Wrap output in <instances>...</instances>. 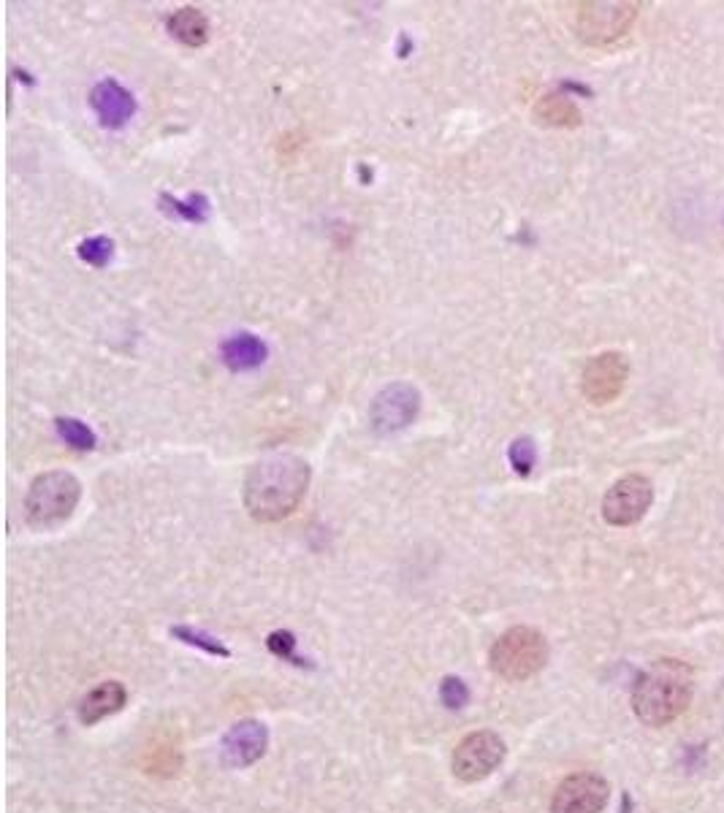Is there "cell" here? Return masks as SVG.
<instances>
[{
	"label": "cell",
	"mask_w": 724,
	"mask_h": 813,
	"mask_svg": "<svg viewBox=\"0 0 724 813\" xmlns=\"http://www.w3.org/2000/svg\"><path fill=\"white\" fill-rule=\"evenodd\" d=\"M82 483L71 472L52 469L38 475L25 496V518L33 529H52L71 518L79 505Z\"/></svg>",
	"instance_id": "obj_3"
},
{
	"label": "cell",
	"mask_w": 724,
	"mask_h": 813,
	"mask_svg": "<svg viewBox=\"0 0 724 813\" xmlns=\"http://www.w3.org/2000/svg\"><path fill=\"white\" fill-rule=\"evenodd\" d=\"M166 28L185 47H204L209 41V19L207 14L196 6H182L166 19Z\"/></svg>",
	"instance_id": "obj_15"
},
{
	"label": "cell",
	"mask_w": 724,
	"mask_h": 813,
	"mask_svg": "<svg viewBox=\"0 0 724 813\" xmlns=\"http://www.w3.org/2000/svg\"><path fill=\"white\" fill-rule=\"evenodd\" d=\"M654 499L651 480L643 475H624L602 499V518L611 526H632L646 515Z\"/></svg>",
	"instance_id": "obj_8"
},
{
	"label": "cell",
	"mask_w": 724,
	"mask_h": 813,
	"mask_svg": "<svg viewBox=\"0 0 724 813\" xmlns=\"http://www.w3.org/2000/svg\"><path fill=\"white\" fill-rule=\"evenodd\" d=\"M421 412V393L410 383H391L369 404V423L377 434L407 429Z\"/></svg>",
	"instance_id": "obj_7"
},
{
	"label": "cell",
	"mask_w": 724,
	"mask_h": 813,
	"mask_svg": "<svg viewBox=\"0 0 724 813\" xmlns=\"http://www.w3.org/2000/svg\"><path fill=\"white\" fill-rule=\"evenodd\" d=\"M611 786L594 773H575L556 786L551 813H600L608 805Z\"/></svg>",
	"instance_id": "obj_10"
},
{
	"label": "cell",
	"mask_w": 724,
	"mask_h": 813,
	"mask_svg": "<svg viewBox=\"0 0 724 813\" xmlns=\"http://www.w3.org/2000/svg\"><path fill=\"white\" fill-rule=\"evenodd\" d=\"M269 746V732L261 721L245 719L236 721L223 738V762L228 767H250L266 754Z\"/></svg>",
	"instance_id": "obj_11"
},
{
	"label": "cell",
	"mask_w": 724,
	"mask_h": 813,
	"mask_svg": "<svg viewBox=\"0 0 724 813\" xmlns=\"http://www.w3.org/2000/svg\"><path fill=\"white\" fill-rule=\"evenodd\" d=\"M269 356V347L250 331H239L220 345V358L231 372H253L264 364Z\"/></svg>",
	"instance_id": "obj_13"
},
{
	"label": "cell",
	"mask_w": 724,
	"mask_h": 813,
	"mask_svg": "<svg viewBox=\"0 0 724 813\" xmlns=\"http://www.w3.org/2000/svg\"><path fill=\"white\" fill-rule=\"evenodd\" d=\"M508 458L510 467L516 469V475L521 477L532 475V469H535L537 464V448L535 442H532V437H518V440H513V445H510L508 450Z\"/></svg>",
	"instance_id": "obj_21"
},
{
	"label": "cell",
	"mask_w": 724,
	"mask_h": 813,
	"mask_svg": "<svg viewBox=\"0 0 724 813\" xmlns=\"http://www.w3.org/2000/svg\"><path fill=\"white\" fill-rule=\"evenodd\" d=\"M269 651H272L274 656L285 659V662L296 664V667H304V664H307L301 656H296V637H293L291 632H272V635H269Z\"/></svg>",
	"instance_id": "obj_23"
},
{
	"label": "cell",
	"mask_w": 724,
	"mask_h": 813,
	"mask_svg": "<svg viewBox=\"0 0 724 813\" xmlns=\"http://www.w3.org/2000/svg\"><path fill=\"white\" fill-rule=\"evenodd\" d=\"M310 464L293 453H274L250 467L242 488L247 513L261 524H277L301 505L310 488Z\"/></svg>",
	"instance_id": "obj_1"
},
{
	"label": "cell",
	"mask_w": 724,
	"mask_h": 813,
	"mask_svg": "<svg viewBox=\"0 0 724 813\" xmlns=\"http://www.w3.org/2000/svg\"><path fill=\"white\" fill-rule=\"evenodd\" d=\"M90 106L98 114L104 128H123L136 114V98L128 87H123L117 79H104L90 90Z\"/></svg>",
	"instance_id": "obj_12"
},
{
	"label": "cell",
	"mask_w": 724,
	"mask_h": 813,
	"mask_svg": "<svg viewBox=\"0 0 724 813\" xmlns=\"http://www.w3.org/2000/svg\"><path fill=\"white\" fill-rule=\"evenodd\" d=\"M535 117L537 122L551 125V128H578L581 125V109L567 95L559 93H548L543 98H537Z\"/></svg>",
	"instance_id": "obj_16"
},
{
	"label": "cell",
	"mask_w": 724,
	"mask_h": 813,
	"mask_svg": "<svg viewBox=\"0 0 724 813\" xmlns=\"http://www.w3.org/2000/svg\"><path fill=\"white\" fill-rule=\"evenodd\" d=\"M160 204H163L166 212L182 217V220H188V223H204L209 215V201L207 196H201V193H193L188 201H179V198H171L163 193V196H160Z\"/></svg>",
	"instance_id": "obj_17"
},
{
	"label": "cell",
	"mask_w": 724,
	"mask_h": 813,
	"mask_svg": "<svg viewBox=\"0 0 724 813\" xmlns=\"http://www.w3.org/2000/svg\"><path fill=\"white\" fill-rule=\"evenodd\" d=\"M505 754L508 748L497 732H472L453 751V776L464 784H478L505 762Z\"/></svg>",
	"instance_id": "obj_6"
},
{
	"label": "cell",
	"mask_w": 724,
	"mask_h": 813,
	"mask_svg": "<svg viewBox=\"0 0 724 813\" xmlns=\"http://www.w3.org/2000/svg\"><path fill=\"white\" fill-rule=\"evenodd\" d=\"M440 700L445 708H451V711H459V708H464L467 702H470V689H467V683L461 681V678H445L440 686Z\"/></svg>",
	"instance_id": "obj_22"
},
{
	"label": "cell",
	"mask_w": 724,
	"mask_h": 813,
	"mask_svg": "<svg viewBox=\"0 0 724 813\" xmlns=\"http://www.w3.org/2000/svg\"><path fill=\"white\" fill-rule=\"evenodd\" d=\"M55 429L60 434V440L74 450H93L95 442H98L95 431L79 418H55Z\"/></svg>",
	"instance_id": "obj_18"
},
{
	"label": "cell",
	"mask_w": 724,
	"mask_h": 813,
	"mask_svg": "<svg viewBox=\"0 0 724 813\" xmlns=\"http://www.w3.org/2000/svg\"><path fill=\"white\" fill-rule=\"evenodd\" d=\"M171 637H177L179 643L193 645V648H201V651H207V654H212V656H223V659H228V656H231V651H228L226 645L220 643V640H215V637L207 635V632H198V629L171 627Z\"/></svg>",
	"instance_id": "obj_20"
},
{
	"label": "cell",
	"mask_w": 724,
	"mask_h": 813,
	"mask_svg": "<svg viewBox=\"0 0 724 813\" xmlns=\"http://www.w3.org/2000/svg\"><path fill=\"white\" fill-rule=\"evenodd\" d=\"M695 694V673L681 659H659L646 667L632 689V711L646 727H665L687 711Z\"/></svg>",
	"instance_id": "obj_2"
},
{
	"label": "cell",
	"mask_w": 724,
	"mask_h": 813,
	"mask_svg": "<svg viewBox=\"0 0 724 813\" xmlns=\"http://www.w3.org/2000/svg\"><path fill=\"white\" fill-rule=\"evenodd\" d=\"M128 692L120 681H104L101 686H95L93 692H87V697L79 702V721L85 727H93L106 716L123 711Z\"/></svg>",
	"instance_id": "obj_14"
},
{
	"label": "cell",
	"mask_w": 724,
	"mask_h": 813,
	"mask_svg": "<svg viewBox=\"0 0 724 813\" xmlns=\"http://www.w3.org/2000/svg\"><path fill=\"white\" fill-rule=\"evenodd\" d=\"M79 258H82L87 266L104 269V266H109L114 258V242L109 236H90V239H85V242L79 244Z\"/></svg>",
	"instance_id": "obj_19"
},
{
	"label": "cell",
	"mask_w": 724,
	"mask_h": 813,
	"mask_svg": "<svg viewBox=\"0 0 724 813\" xmlns=\"http://www.w3.org/2000/svg\"><path fill=\"white\" fill-rule=\"evenodd\" d=\"M630 377V364L621 353H600L594 356L581 377V391L583 396L592 404L602 407V404H611L613 399H619L624 385Z\"/></svg>",
	"instance_id": "obj_9"
},
{
	"label": "cell",
	"mask_w": 724,
	"mask_h": 813,
	"mask_svg": "<svg viewBox=\"0 0 724 813\" xmlns=\"http://www.w3.org/2000/svg\"><path fill=\"white\" fill-rule=\"evenodd\" d=\"M548 662V643L532 627H513L491 645L489 664L494 675L505 681H527Z\"/></svg>",
	"instance_id": "obj_4"
},
{
	"label": "cell",
	"mask_w": 724,
	"mask_h": 813,
	"mask_svg": "<svg viewBox=\"0 0 724 813\" xmlns=\"http://www.w3.org/2000/svg\"><path fill=\"white\" fill-rule=\"evenodd\" d=\"M638 19V3L627 0H592L578 6L575 30L578 38L589 47H605L627 36L632 22Z\"/></svg>",
	"instance_id": "obj_5"
}]
</instances>
